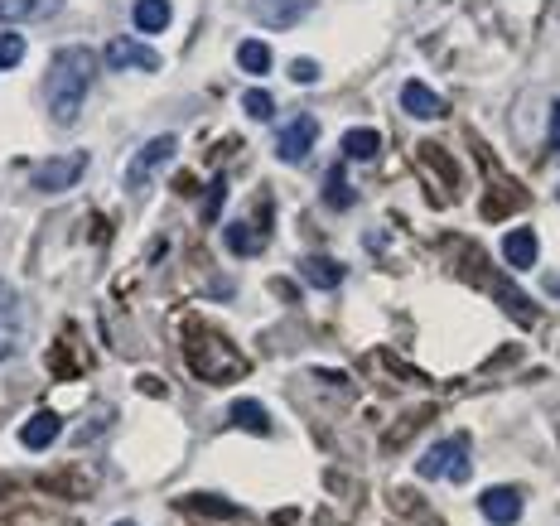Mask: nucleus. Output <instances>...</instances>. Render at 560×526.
Masks as SVG:
<instances>
[{
    "label": "nucleus",
    "instance_id": "nucleus-1",
    "mask_svg": "<svg viewBox=\"0 0 560 526\" xmlns=\"http://www.w3.org/2000/svg\"><path fill=\"white\" fill-rule=\"evenodd\" d=\"M92 78H97V54H92V49H78V44L58 49L54 63H49V73H44V92H49L54 121H73V116H78V107L87 102Z\"/></svg>",
    "mask_w": 560,
    "mask_h": 526
},
{
    "label": "nucleus",
    "instance_id": "nucleus-2",
    "mask_svg": "<svg viewBox=\"0 0 560 526\" xmlns=\"http://www.w3.org/2000/svg\"><path fill=\"white\" fill-rule=\"evenodd\" d=\"M469 469H474V459H469V440H464V435L440 440L435 449H425L420 464H416L420 478H445V483H464Z\"/></svg>",
    "mask_w": 560,
    "mask_h": 526
},
{
    "label": "nucleus",
    "instance_id": "nucleus-3",
    "mask_svg": "<svg viewBox=\"0 0 560 526\" xmlns=\"http://www.w3.org/2000/svg\"><path fill=\"white\" fill-rule=\"evenodd\" d=\"M20 338H25V305H20L15 285L0 280V362L20 348Z\"/></svg>",
    "mask_w": 560,
    "mask_h": 526
},
{
    "label": "nucleus",
    "instance_id": "nucleus-4",
    "mask_svg": "<svg viewBox=\"0 0 560 526\" xmlns=\"http://www.w3.org/2000/svg\"><path fill=\"white\" fill-rule=\"evenodd\" d=\"M87 169V155L78 150V155H58V160H49L44 169H34V189H44V194H63V189H73L78 179H83Z\"/></svg>",
    "mask_w": 560,
    "mask_h": 526
},
{
    "label": "nucleus",
    "instance_id": "nucleus-5",
    "mask_svg": "<svg viewBox=\"0 0 560 526\" xmlns=\"http://www.w3.org/2000/svg\"><path fill=\"white\" fill-rule=\"evenodd\" d=\"M314 136H319L314 116H295V121L276 136V155L285 160V165H300V160L309 155V145H314Z\"/></svg>",
    "mask_w": 560,
    "mask_h": 526
},
{
    "label": "nucleus",
    "instance_id": "nucleus-6",
    "mask_svg": "<svg viewBox=\"0 0 560 526\" xmlns=\"http://www.w3.org/2000/svg\"><path fill=\"white\" fill-rule=\"evenodd\" d=\"M478 507H483V517L493 526H512L522 517V493H517V488H483Z\"/></svg>",
    "mask_w": 560,
    "mask_h": 526
},
{
    "label": "nucleus",
    "instance_id": "nucleus-7",
    "mask_svg": "<svg viewBox=\"0 0 560 526\" xmlns=\"http://www.w3.org/2000/svg\"><path fill=\"white\" fill-rule=\"evenodd\" d=\"M107 68H145V73H155L160 68V54L136 44V39H112L107 44Z\"/></svg>",
    "mask_w": 560,
    "mask_h": 526
},
{
    "label": "nucleus",
    "instance_id": "nucleus-8",
    "mask_svg": "<svg viewBox=\"0 0 560 526\" xmlns=\"http://www.w3.org/2000/svg\"><path fill=\"white\" fill-rule=\"evenodd\" d=\"M309 10H314V0H252V15L261 25H295Z\"/></svg>",
    "mask_w": 560,
    "mask_h": 526
},
{
    "label": "nucleus",
    "instance_id": "nucleus-9",
    "mask_svg": "<svg viewBox=\"0 0 560 526\" xmlns=\"http://www.w3.org/2000/svg\"><path fill=\"white\" fill-rule=\"evenodd\" d=\"M58 430H63V420H58L54 411H34V416L20 425V444L39 454V449H49V444L58 440Z\"/></svg>",
    "mask_w": 560,
    "mask_h": 526
},
{
    "label": "nucleus",
    "instance_id": "nucleus-10",
    "mask_svg": "<svg viewBox=\"0 0 560 526\" xmlns=\"http://www.w3.org/2000/svg\"><path fill=\"white\" fill-rule=\"evenodd\" d=\"M503 261L512 266V271H532L536 266V232H527V227L507 232L503 237Z\"/></svg>",
    "mask_w": 560,
    "mask_h": 526
},
{
    "label": "nucleus",
    "instance_id": "nucleus-11",
    "mask_svg": "<svg viewBox=\"0 0 560 526\" xmlns=\"http://www.w3.org/2000/svg\"><path fill=\"white\" fill-rule=\"evenodd\" d=\"M401 107L411 111V116H420V121L445 116V102H440V97H435L425 83H406V87H401Z\"/></svg>",
    "mask_w": 560,
    "mask_h": 526
},
{
    "label": "nucleus",
    "instance_id": "nucleus-12",
    "mask_svg": "<svg viewBox=\"0 0 560 526\" xmlns=\"http://www.w3.org/2000/svg\"><path fill=\"white\" fill-rule=\"evenodd\" d=\"M377 150H382V136H377L372 126H353V131L343 136V155H348V160H372Z\"/></svg>",
    "mask_w": 560,
    "mask_h": 526
},
{
    "label": "nucleus",
    "instance_id": "nucleus-13",
    "mask_svg": "<svg viewBox=\"0 0 560 526\" xmlns=\"http://www.w3.org/2000/svg\"><path fill=\"white\" fill-rule=\"evenodd\" d=\"M169 0H136V29L140 34H160L169 25Z\"/></svg>",
    "mask_w": 560,
    "mask_h": 526
},
{
    "label": "nucleus",
    "instance_id": "nucleus-14",
    "mask_svg": "<svg viewBox=\"0 0 560 526\" xmlns=\"http://www.w3.org/2000/svg\"><path fill=\"white\" fill-rule=\"evenodd\" d=\"M305 276L319 285V290H338L343 285V266L329 261V256H305Z\"/></svg>",
    "mask_w": 560,
    "mask_h": 526
},
{
    "label": "nucleus",
    "instance_id": "nucleus-15",
    "mask_svg": "<svg viewBox=\"0 0 560 526\" xmlns=\"http://www.w3.org/2000/svg\"><path fill=\"white\" fill-rule=\"evenodd\" d=\"M232 425H242L252 435H266L271 430V416L261 411V401H232Z\"/></svg>",
    "mask_w": 560,
    "mask_h": 526
},
{
    "label": "nucleus",
    "instance_id": "nucleus-16",
    "mask_svg": "<svg viewBox=\"0 0 560 526\" xmlns=\"http://www.w3.org/2000/svg\"><path fill=\"white\" fill-rule=\"evenodd\" d=\"M174 155V136H155L145 150H140V160H136V174H131V184H140L145 174H150V165H160V160H169Z\"/></svg>",
    "mask_w": 560,
    "mask_h": 526
},
{
    "label": "nucleus",
    "instance_id": "nucleus-17",
    "mask_svg": "<svg viewBox=\"0 0 560 526\" xmlns=\"http://www.w3.org/2000/svg\"><path fill=\"white\" fill-rule=\"evenodd\" d=\"M261 247H266V237H261L256 227H242V222L227 227V251H232V256H256Z\"/></svg>",
    "mask_w": 560,
    "mask_h": 526
},
{
    "label": "nucleus",
    "instance_id": "nucleus-18",
    "mask_svg": "<svg viewBox=\"0 0 560 526\" xmlns=\"http://www.w3.org/2000/svg\"><path fill=\"white\" fill-rule=\"evenodd\" d=\"M237 63L247 68V73H271V49L261 44V39H242V49H237Z\"/></svg>",
    "mask_w": 560,
    "mask_h": 526
},
{
    "label": "nucleus",
    "instance_id": "nucleus-19",
    "mask_svg": "<svg viewBox=\"0 0 560 526\" xmlns=\"http://www.w3.org/2000/svg\"><path fill=\"white\" fill-rule=\"evenodd\" d=\"M223 194H227V179L218 174L213 184H208V198H203V208H198V218L203 222H218V213H223Z\"/></svg>",
    "mask_w": 560,
    "mask_h": 526
},
{
    "label": "nucleus",
    "instance_id": "nucleus-20",
    "mask_svg": "<svg viewBox=\"0 0 560 526\" xmlns=\"http://www.w3.org/2000/svg\"><path fill=\"white\" fill-rule=\"evenodd\" d=\"M25 58V34H0V68H15Z\"/></svg>",
    "mask_w": 560,
    "mask_h": 526
},
{
    "label": "nucleus",
    "instance_id": "nucleus-21",
    "mask_svg": "<svg viewBox=\"0 0 560 526\" xmlns=\"http://www.w3.org/2000/svg\"><path fill=\"white\" fill-rule=\"evenodd\" d=\"M242 107H247V116H256V121H266V116L276 111V102H271V92H261V87H252V92L242 97Z\"/></svg>",
    "mask_w": 560,
    "mask_h": 526
},
{
    "label": "nucleus",
    "instance_id": "nucleus-22",
    "mask_svg": "<svg viewBox=\"0 0 560 526\" xmlns=\"http://www.w3.org/2000/svg\"><path fill=\"white\" fill-rule=\"evenodd\" d=\"M329 208H353V194H348V184H343V169H329Z\"/></svg>",
    "mask_w": 560,
    "mask_h": 526
},
{
    "label": "nucleus",
    "instance_id": "nucleus-23",
    "mask_svg": "<svg viewBox=\"0 0 560 526\" xmlns=\"http://www.w3.org/2000/svg\"><path fill=\"white\" fill-rule=\"evenodd\" d=\"M29 10H34V0H0V20L10 25V20H25Z\"/></svg>",
    "mask_w": 560,
    "mask_h": 526
},
{
    "label": "nucleus",
    "instance_id": "nucleus-24",
    "mask_svg": "<svg viewBox=\"0 0 560 526\" xmlns=\"http://www.w3.org/2000/svg\"><path fill=\"white\" fill-rule=\"evenodd\" d=\"M290 78H295V83H314V78H319V68H314L309 58H300V63H290Z\"/></svg>",
    "mask_w": 560,
    "mask_h": 526
},
{
    "label": "nucleus",
    "instance_id": "nucleus-25",
    "mask_svg": "<svg viewBox=\"0 0 560 526\" xmlns=\"http://www.w3.org/2000/svg\"><path fill=\"white\" fill-rule=\"evenodd\" d=\"M551 116H556V131H551V136H556V155H560V102L551 107Z\"/></svg>",
    "mask_w": 560,
    "mask_h": 526
},
{
    "label": "nucleus",
    "instance_id": "nucleus-26",
    "mask_svg": "<svg viewBox=\"0 0 560 526\" xmlns=\"http://www.w3.org/2000/svg\"><path fill=\"white\" fill-rule=\"evenodd\" d=\"M116 526H136V522H116Z\"/></svg>",
    "mask_w": 560,
    "mask_h": 526
},
{
    "label": "nucleus",
    "instance_id": "nucleus-27",
    "mask_svg": "<svg viewBox=\"0 0 560 526\" xmlns=\"http://www.w3.org/2000/svg\"><path fill=\"white\" fill-rule=\"evenodd\" d=\"M556 198H560V189H556Z\"/></svg>",
    "mask_w": 560,
    "mask_h": 526
}]
</instances>
